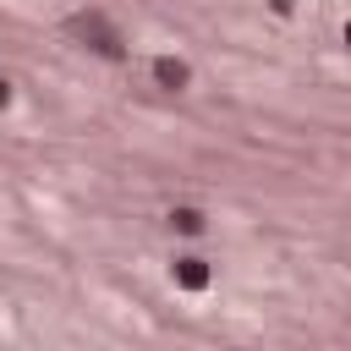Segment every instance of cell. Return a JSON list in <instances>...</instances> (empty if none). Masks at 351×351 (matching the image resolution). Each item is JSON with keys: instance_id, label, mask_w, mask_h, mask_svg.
I'll return each mask as SVG.
<instances>
[{"instance_id": "1", "label": "cell", "mask_w": 351, "mask_h": 351, "mask_svg": "<svg viewBox=\"0 0 351 351\" xmlns=\"http://www.w3.org/2000/svg\"><path fill=\"white\" fill-rule=\"evenodd\" d=\"M66 27H71V33H77V38H82L93 55H104V60H126V38H121V33H115V27H110L99 11H77Z\"/></svg>"}, {"instance_id": "2", "label": "cell", "mask_w": 351, "mask_h": 351, "mask_svg": "<svg viewBox=\"0 0 351 351\" xmlns=\"http://www.w3.org/2000/svg\"><path fill=\"white\" fill-rule=\"evenodd\" d=\"M170 280H176L181 291H208V280H214V269H208V258H197V252H186V258H176V263H170Z\"/></svg>"}, {"instance_id": "3", "label": "cell", "mask_w": 351, "mask_h": 351, "mask_svg": "<svg viewBox=\"0 0 351 351\" xmlns=\"http://www.w3.org/2000/svg\"><path fill=\"white\" fill-rule=\"evenodd\" d=\"M154 82H159L165 93H181V88H192V66H186L181 55H159V60H154Z\"/></svg>"}, {"instance_id": "4", "label": "cell", "mask_w": 351, "mask_h": 351, "mask_svg": "<svg viewBox=\"0 0 351 351\" xmlns=\"http://www.w3.org/2000/svg\"><path fill=\"white\" fill-rule=\"evenodd\" d=\"M170 230H181V236H203L208 219H203V208H170Z\"/></svg>"}, {"instance_id": "5", "label": "cell", "mask_w": 351, "mask_h": 351, "mask_svg": "<svg viewBox=\"0 0 351 351\" xmlns=\"http://www.w3.org/2000/svg\"><path fill=\"white\" fill-rule=\"evenodd\" d=\"M5 104H11V82L0 77V110H5Z\"/></svg>"}, {"instance_id": "6", "label": "cell", "mask_w": 351, "mask_h": 351, "mask_svg": "<svg viewBox=\"0 0 351 351\" xmlns=\"http://www.w3.org/2000/svg\"><path fill=\"white\" fill-rule=\"evenodd\" d=\"M269 5H274V11H291V5H296V0H269Z\"/></svg>"}]
</instances>
